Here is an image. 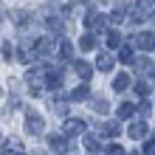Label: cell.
I'll list each match as a JSON object with an SVG mask.
<instances>
[{"instance_id": "cell-18", "label": "cell", "mask_w": 155, "mask_h": 155, "mask_svg": "<svg viewBox=\"0 0 155 155\" xmlns=\"http://www.w3.org/2000/svg\"><path fill=\"white\" fill-rule=\"evenodd\" d=\"M133 116V104H118V118H130Z\"/></svg>"}, {"instance_id": "cell-8", "label": "cell", "mask_w": 155, "mask_h": 155, "mask_svg": "<svg viewBox=\"0 0 155 155\" xmlns=\"http://www.w3.org/2000/svg\"><path fill=\"white\" fill-rule=\"evenodd\" d=\"M96 68L107 74V71L113 68V57H110V54H99V59H96Z\"/></svg>"}, {"instance_id": "cell-11", "label": "cell", "mask_w": 155, "mask_h": 155, "mask_svg": "<svg viewBox=\"0 0 155 155\" xmlns=\"http://www.w3.org/2000/svg\"><path fill=\"white\" fill-rule=\"evenodd\" d=\"M127 87H130V76H127V74L113 79V90H127Z\"/></svg>"}, {"instance_id": "cell-17", "label": "cell", "mask_w": 155, "mask_h": 155, "mask_svg": "<svg viewBox=\"0 0 155 155\" xmlns=\"http://www.w3.org/2000/svg\"><path fill=\"white\" fill-rule=\"evenodd\" d=\"M150 90H152V87H150V82H135V93H138V96H147Z\"/></svg>"}, {"instance_id": "cell-16", "label": "cell", "mask_w": 155, "mask_h": 155, "mask_svg": "<svg viewBox=\"0 0 155 155\" xmlns=\"http://www.w3.org/2000/svg\"><path fill=\"white\" fill-rule=\"evenodd\" d=\"M135 42H138L141 48H152V45H155V40L150 37V34H138V40H135Z\"/></svg>"}, {"instance_id": "cell-24", "label": "cell", "mask_w": 155, "mask_h": 155, "mask_svg": "<svg viewBox=\"0 0 155 155\" xmlns=\"http://www.w3.org/2000/svg\"><path fill=\"white\" fill-rule=\"evenodd\" d=\"M138 113L147 118V116H150V104H144V102H141V104H138Z\"/></svg>"}, {"instance_id": "cell-6", "label": "cell", "mask_w": 155, "mask_h": 155, "mask_svg": "<svg viewBox=\"0 0 155 155\" xmlns=\"http://www.w3.org/2000/svg\"><path fill=\"white\" fill-rule=\"evenodd\" d=\"M102 23H104V17H102V14H96V12H87V17H85V25H87L90 31L102 28Z\"/></svg>"}, {"instance_id": "cell-23", "label": "cell", "mask_w": 155, "mask_h": 155, "mask_svg": "<svg viewBox=\"0 0 155 155\" xmlns=\"http://www.w3.org/2000/svg\"><path fill=\"white\" fill-rule=\"evenodd\" d=\"M107 155H124V150L118 147V144H110V147H107Z\"/></svg>"}, {"instance_id": "cell-2", "label": "cell", "mask_w": 155, "mask_h": 155, "mask_svg": "<svg viewBox=\"0 0 155 155\" xmlns=\"http://www.w3.org/2000/svg\"><path fill=\"white\" fill-rule=\"evenodd\" d=\"M25 130H28L31 135H40L42 133V118H40V113H31L28 110V116H25Z\"/></svg>"}, {"instance_id": "cell-21", "label": "cell", "mask_w": 155, "mask_h": 155, "mask_svg": "<svg viewBox=\"0 0 155 155\" xmlns=\"http://www.w3.org/2000/svg\"><path fill=\"white\" fill-rule=\"evenodd\" d=\"M118 57H121V62H133V51L130 48H121V51H118Z\"/></svg>"}, {"instance_id": "cell-9", "label": "cell", "mask_w": 155, "mask_h": 155, "mask_svg": "<svg viewBox=\"0 0 155 155\" xmlns=\"http://www.w3.org/2000/svg\"><path fill=\"white\" fill-rule=\"evenodd\" d=\"M74 71H76V74H79L82 79H85V82L90 79V65H87V62H82V59H76V62H74Z\"/></svg>"}, {"instance_id": "cell-12", "label": "cell", "mask_w": 155, "mask_h": 155, "mask_svg": "<svg viewBox=\"0 0 155 155\" xmlns=\"http://www.w3.org/2000/svg\"><path fill=\"white\" fill-rule=\"evenodd\" d=\"M74 57V45H71L68 40H62V45H59V59H71Z\"/></svg>"}, {"instance_id": "cell-3", "label": "cell", "mask_w": 155, "mask_h": 155, "mask_svg": "<svg viewBox=\"0 0 155 155\" xmlns=\"http://www.w3.org/2000/svg\"><path fill=\"white\" fill-rule=\"evenodd\" d=\"M62 130H65V135H71V138H74V135H79L82 130H85V121H82V118H68Z\"/></svg>"}, {"instance_id": "cell-13", "label": "cell", "mask_w": 155, "mask_h": 155, "mask_svg": "<svg viewBox=\"0 0 155 155\" xmlns=\"http://www.w3.org/2000/svg\"><path fill=\"white\" fill-rule=\"evenodd\" d=\"M85 96H87V85H79V87H74V93H71V102H82Z\"/></svg>"}, {"instance_id": "cell-22", "label": "cell", "mask_w": 155, "mask_h": 155, "mask_svg": "<svg viewBox=\"0 0 155 155\" xmlns=\"http://www.w3.org/2000/svg\"><path fill=\"white\" fill-rule=\"evenodd\" d=\"M141 152H144V155H155V141H147V144L141 147Z\"/></svg>"}, {"instance_id": "cell-4", "label": "cell", "mask_w": 155, "mask_h": 155, "mask_svg": "<svg viewBox=\"0 0 155 155\" xmlns=\"http://www.w3.org/2000/svg\"><path fill=\"white\" fill-rule=\"evenodd\" d=\"M34 51H37L40 57H51V51H54V42H51V37H42L37 45H34Z\"/></svg>"}, {"instance_id": "cell-7", "label": "cell", "mask_w": 155, "mask_h": 155, "mask_svg": "<svg viewBox=\"0 0 155 155\" xmlns=\"http://www.w3.org/2000/svg\"><path fill=\"white\" fill-rule=\"evenodd\" d=\"M144 135H147V124L144 121H135V124H130V138H144Z\"/></svg>"}, {"instance_id": "cell-19", "label": "cell", "mask_w": 155, "mask_h": 155, "mask_svg": "<svg viewBox=\"0 0 155 155\" xmlns=\"http://www.w3.org/2000/svg\"><path fill=\"white\" fill-rule=\"evenodd\" d=\"M85 147H87L90 152H96V150H99V138H96V135H87V138H85Z\"/></svg>"}, {"instance_id": "cell-15", "label": "cell", "mask_w": 155, "mask_h": 155, "mask_svg": "<svg viewBox=\"0 0 155 155\" xmlns=\"http://www.w3.org/2000/svg\"><path fill=\"white\" fill-rule=\"evenodd\" d=\"M107 45H110V48H118V45H121V34L110 31V34H107Z\"/></svg>"}, {"instance_id": "cell-14", "label": "cell", "mask_w": 155, "mask_h": 155, "mask_svg": "<svg viewBox=\"0 0 155 155\" xmlns=\"http://www.w3.org/2000/svg\"><path fill=\"white\" fill-rule=\"evenodd\" d=\"M93 45H96V40H93V34H85V37L79 40V48H82V51H90V48H93Z\"/></svg>"}, {"instance_id": "cell-1", "label": "cell", "mask_w": 155, "mask_h": 155, "mask_svg": "<svg viewBox=\"0 0 155 155\" xmlns=\"http://www.w3.org/2000/svg\"><path fill=\"white\" fill-rule=\"evenodd\" d=\"M48 147L57 152V155H68L71 150H74V147L68 144V138H65V135H51V138H48Z\"/></svg>"}, {"instance_id": "cell-10", "label": "cell", "mask_w": 155, "mask_h": 155, "mask_svg": "<svg viewBox=\"0 0 155 155\" xmlns=\"http://www.w3.org/2000/svg\"><path fill=\"white\" fill-rule=\"evenodd\" d=\"M121 133V124L118 121H107V124H102V135H118Z\"/></svg>"}, {"instance_id": "cell-5", "label": "cell", "mask_w": 155, "mask_h": 155, "mask_svg": "<svg viewBox=\"0 0 155 155\" xmlns=\"http://www.w3.org/2000/svg\"><path fill=\"white\" fill-rule=\"evenodd\" d=\"M3 155H25V150H23V144L17 141V138H8V141H6Z\"/></svg>"}, {"instance_id": "cell-20", "label": "cell", "mask_w": 155, "mask_h": 155, "mask_svg": "<svg viewBox=\"0 0 155 155\" xmlns=\"http://www.w3.org/2000/svg\"><path fill=\"white\" fill-rule=\"evenodd\" d=\"M93 110H96V113H107L110 107H107V102H102V99H96V102H93Z\"/></svg>"}]
</instances>
